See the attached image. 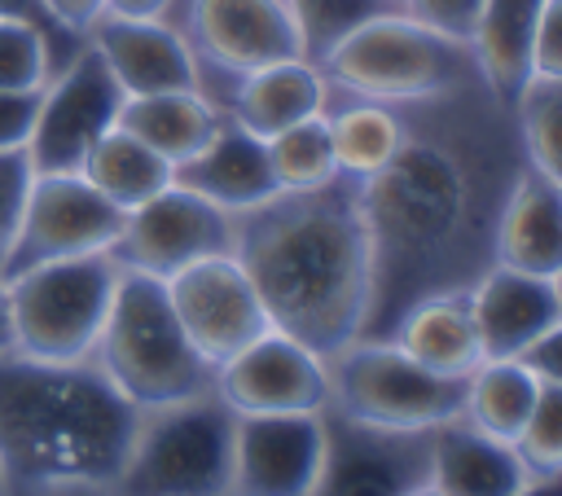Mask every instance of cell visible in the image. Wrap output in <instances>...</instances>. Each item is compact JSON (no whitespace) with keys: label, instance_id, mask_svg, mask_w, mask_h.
<instances>
[{"label":"cell","instance_id":"cell-1","mask_svg":"<svg viewBox=\"0 0 562 496\" xmlns=\"http://www.w3.org/2000/svg\"><path fill=\"white\" fill-rule=\"evenodd\" d=\"M272 329L316 356H334L373 316V237L360 180L338 176L321 189L277 193L237 215V246Z\"/></svg>","mask_w":562,"mask_h":496},{"label":"cell","instance_id":"cell-2","mask_svg":"<svg viewBox=\"0 0 562 496\" xmlns=\"http://www.w3.org/2000/svg\"><path fill=\"white\" fill-rule=\"evenodd\" d=\"M140 408L92 360L0 356V478L9 496L66 483L110 487L127 461Z\"/></svg>","mask_w":562,"mask_h":496},{"label":"cell","instance_id":"cell-3","mask_svg":"<svg viewBox=\"0 0 562 496\" xmlns=\"http://www.w3.org/2000/svg\"><path fill=\"white\" fill-rule=\"evenodd\" d=\"M360 202L373 237V294L386 281L408 285L413 298L448 290L443 277L452 272L457 246L470 237V184L461 158L404 127L395 158L360 180Z\"/></svg>","mask_w":562,"mask_h":496},{"label":"cell","instance_id":"cell-4","mask_svg":"<svg viewBox=\"0 0 562 496\" xmlns=\"http://www.w3.org/2000/svg\"><path fill=\"white\" fill-rule=\"evenodd\" d=\"M92 364L140 413L202 395L215 377V364H206L193 338L184 334L167 298V281L136 268L119 272L101 338L92 347Z\"/></svg>","mask_w":562,"mask_h":496},{"label":"cell","instance_id":"cell-5","mask_svg":"<svg viewBox=\"0 0 562 496\" xmlns=\"http://www.w3.org/2000/svg\"><path fill=\"white\" fill-rule=\"evenodd\" d=\"M321 75L364 101H443L479 79L465 40H452L404 9H386L342 35L321 61Z\"/></svg>","mask_w":562,"mask_h":496},{"label":"cell","instance_id":"cell-6","mask_svg":"<svg viewBox=\"0 0 562 496\" xmlns=\"http://www.w3.org/2000/svg\"><path fill=\"white\" fill-rule=\"evenodd\" d=\"M237 413L215 395H189L145 408L127 461L114 474V496H228Z\"/></svg>","mask_w":562,"mask_h":496},{"label":"cell","instance_id":"cell-7","mask_svg":"<svg viewBox=\"0 0 562 496\" xmlns=\"http://www.w3.org/2000/svg\"><path fill=\"white\" fill-rule=\"evenodd\" d=\"M119 272H123L119 259L110 250H97L75 259H48L4 277L13 351L31 360H53V364L92 360Z\"/></svg>","mask_w":562,"mask_h":496},{"label":"cell","instance_id":"cell-8","mask_svg":"<svg viewBox=\"0 0 562 496\" xmlns=\"http://www.w3.org/2000/svg\"><path fill=\"white\" fill-rule=\"evenodd\" d=\"M329 369V408L342 421L378 430H435L465 408V377H443L400 351L391 338H351Z\"/></svg>","mask_w":562,"mask_h":496},{"label":"cell","instance_id":"cell-9","mask_svg":"<svg viewBox=\"0 0 562 496\" xmlns=\"http://www.w3.org/2000/svg\"><path fill=\"white\" fill-rule=\"evenodd\" d=\"M127 211H119L101 189H92L79 171H35L13 250L0 277L26 272L48 259H75L114 250Z\"/></svg>","mask_w":562,"mask_h":496},{"label":"cell","instance_id":"cell-10","mask_svg":"<svg viewBox=\"0 0 562 496\" xmlns=\"http://www.w3.org/2000/svg\"><path fill=\"white\" fill-rule=\"evenodd\" d=\"M233 246H237V215L171 180L149 202L127 211L110 255L119 259V268H136L167 281L198 259L233 255Z\"/></svg>","mask_w":562,"mask_h":496},{"label":"cell","instance_id":"cell-11","mask_svg":"<svg viewBox=\"0 0 562 496\" xmlns=\"http://www.w3.org/2000/svg\"><path fill=\"white\" fill-rule=\"evenodd\" d=\"M123 97L127 92L119 88L105 57L92 44H83L70 57V66L57 79H48L40 92L35 132L26 140L31 167L35 171H79L88 149L119 123Z\"/></svg>","mask_w":562,"mask_h":496},{"label":"cell","instance_id":"cell-12","mask_svg":"<svg viewBox=\"0 0 562 496\" xmlns=\"http://www.w3.org/2000/svg\"><path fill=\"white\" fill-rule=\"evenodd\" d=\"M211 391L237 413H325L329 408V369L325 356L299 338L268 329L228 360L215 364Z\"/></svg>","mask_w":562,"mask_h":496},{"label":"cell","instance_id":"cell-13","mask_svg":"<svg viewBox=\"0 0 562 496\" xmlns=\"http://www.w3.org/2000/svg\"><path fill=\"white\" fill-rule=\"evenodd\" d=\"M167 298L206 364L228 360L272 329L263 298L237 255H211L180 268L176 277H167Z\"/></svg>","mask_w":562,"mask_h":496},{"label":"cell","instance_id":"cell-14","mask_svg":"<svg viewBox=\"0 0 562 496\" xmlns=\"http://www.w3.org/2000/svg\"><path fill=\"white\" fill-rule=\"evenodd\" d=\"M325 448V413H246L233 426L228 496H312Z\"/></svg>","mask_w":562,"mask_h":496},{"label":"cell","instance_id":"cell-15","mask_svg":"<svg viewBox=\"0 0 562 496\" xmlns=\"http://www.w3.org/2000/svg\"><path fill=\"white\" fill-rule=\"evenodd\" d=\"M312 496H408L430 470V430H378L334 413Z\"/></svg>","mask_w":562,"mask_h":496},{"label":"cell","instance_id":"cell-16","mask_svg":"<svg viewBox=\"0 0 562 496\" xmlns=\"http://www.w3.org/2000/svg\"><path fill=\"white\" fill-rule=\"evenodd\" d=\"M189 48L228 75L303 57L285 0H189Z\"/></svg>","mask_w":562,"mask_h":496},{"label":"cell","instance_id":"cell-17","mask_svg":"<svg viewBox=\"0 0 562 496\" xmlns=\"http://www.w3.org/2000/svg\"><path fill=\"white\" fill-rule=\"evenodd\" d=\"M88 44L105 57L127 97L184 92L198 88V57L189 40L162 18H119L101 13L88 31Z\"/></svg>","mask_w":562,"mask_h":496},{"label":"cell","instance_id":"cell-18","mask_svg":"<svg viewBox=\"0 0 562 496\" xmlns=\"http://www.w3.org/2000/svg\"><path fill=\"white\" fill-rule=\"evenodd\" d=\"M465 294H470V312L479 325L483 360H514L553 320H562L553 281L536 277V272L505 268V263H487Z\"/></svg>","mask_w":562,"mask_h":496},{"label":"cell","instance_id":"cell-19","mask_svg":"<svg viewBox=\"0 0 562 496\" xmlns=\"http://www.w3.org/2000/svg\"><path fill=\"white\" fill-rule=\"evenodd\" d=\"M171 180L202 193L206 202H215L233 215L255 211V206H263L281 193V184L272 176V162H268V140L246 132L233 114L220 119L215 136L193 158L171 167Z\"/></svg>","mask_w":562,"mask_h":496},{"label":"cell","instance_id":"cell-20","mask_svg":"<svg viewBox=\"0 0 562 496\" xmlns=\"http://www.w3.org/2000/svg\"><path fill=\"white\" fill-rule=\"evenodd\" d=\"M492 263L536 277H553L562 268V184L536 171L531 162L514 176L496 211Z\"/></svg>","mask_w":562,"mask_h":496},{"label":"cell","instance_id":"cell-21","mask_svg":"<svg viewBox=\"0 0 562 496\" xmlns=\"http://www.w3.org/2000/svg\"><path fill=\"white\" fill-rule=\"evenodd\" d=\"M426 478L443 496H514L536 474L514 443L474 430L470 421H443L430 430V470Z\"/></svg>","mask_w":562,"mask_h":496},{"label":"cell","instance_id":"cell-22","mask_svg":"<svg viewBox=\"0 0 562 496\" xmlns=\"http://www.w3.org/2000/svg\"><path fill=\"white\" fill-rule=\"evenodd\" d=\"M400 351H408L417 364L443 373V377H470L483 364V342L479 325L470 312V294L461 285L430 290L413 298L395 316V338Z\"/></svg>","mask_w":562,"mask_h":496},{"label":"cell","instance_id":"cell-23","mask_svg":"<svg viewBox=\"0 0 562 496\" xmlns=\"http://www.w3.org/2000/svg\"><path fill=\"white\" fill-rule=\"evenodd\" d=\"M540 9L544 0H483L479 22L470 31L479 83L505 110H514L522 88L531 83V44H536Z\"/></svg>","mask_w":562,"mask_h":496},{"label":"cell","instance_id":"cell-24","mask_svg":"<svg viewBox=\"0 0 562 496\" xmlns=\"http://www.w3.org/2000/svg\"><path fill=\"white\" fill-rule=\"evenodd\" d=\"M325 92H329V79L321 75V66L307 57H290V61H272L250 75H237L228 114L246 132L268 140L290 123L325 114Z\"/></svg>","mask_w":562,"mask_h":496},{"label":"cell","instance_id":"cell-25","mask_svg":"<svg viewBox=\"0 0 562 496\" xmlns=\"http://www.w3.org/2000/svg\"><path fill=\"white\" fill-rule=\"evenodd\" d=\"M220 119H224V110L211 105L202 97V88L123 97V110H119V127L132 132L136 140H145L149 149H158L171 167H180L184 158H193L215 136Z\"/></svg>","mask_w":562,"mask_h":496},{"label":"cell","instance_id":"cell-26","mask_svg":"<svg viewBox=\"0 0 562 496\" xmlns=\"http://www.w3.org/2000/svg\"><path fill=\"white\" fill-rule=\"evenodd\" d=\"M79 176H83L92 189H101L119 211H132V206L149 202L158 189L171 184V162H167L158 149H149L145 140H136L132 132H123V127L114 123V127L88 149Z\"/></svg>","mask_w":562,"mask_h":496},{"label":"cell","instance_id":"cell-27","mask_svg":"<svg viewBox=\"0 0 562 496\" xmlns=\"http://www.w3.org/2000/svg\"><path fill=\"white\" fill-rule=\"evenodd\" d=\"M540 377L514 356V360H483L470 377H465V408L461 421H470L474 430H487L505 443L518 439V430L527 426V413L536 404Z\"/></svg>","mask_w":562,"mask_h":496},{"label":"cell","instance_id":"cell-28","mask_svg":"<svg viewBox=\"0 0 562 496\" xmlns=\"http://www.w3.org/2000/svg\"><path fill=\"white\" fill-rule=\"evenodd\" d=\"M325 119H329L338 171L351 180L378 176L395 158V149L404 145V123L382 101H356V105H342L338 114H325Z\"/></svg>","mask_w":562,"mask_h":496},{"label":"cell","instance_id":"cell-29","mask_svg":"<svg viewBox=\"0 0 562 496\" xmlns=\"http://www.w3.org/2000/svg\"><path fill=\"white\" fill-rule=\"evenodd\" d=\"M268 162H272V176H277L281 193L321 189V184L342 176L338 158H334V136H329L325 114H312V119L290 123L277 136H268Z\"/></svg>","mask_w":562,"mask_h":496},{"label":"cell","instance_id":"cell-30","mask_svg":"<svg viewBox=\"0 0 562 496\" xmlns=\"http://www.w3.org/2000/svg\"><path fill=\"white\" fill-rule=\"evenodd\" d=\"M514 114L527 162L562 184V79H531Z\"/></svg>","mask_w":562,"mask_h":496},{"label":"cell","instance_id":"cell-31","mask_svg":"<svg viewBox=\"0 0 562 496\" xmlns=\"http://www.w3.org/2000/svg\"><path fill=\"white\" fill-rule=\"evenodd\" d=\"M294 31L303 40V57L321 61L342 35H351L360 22L395 9V0H285Z\"/></svg>","mask_w":562,"mask_h":496},{"label":"cell","instance_id":"cell-32","mask_svg":"<svg viewBox=\"0 0 562 496\" xmlns=\"http://www.w3.org/2000/svg\"><path fill=\"white\" fill-rule=\"evenodd\" d=\"M48 83V35L31 18L0 13V92H31Z\"/></svg>","mask_w":562,"mask_h":496},{"label":"cell","instance_id":"cell-33","mask_svg":"<svg viewBox=\"0 0 562 496\" xmlns=\"http://www.w3.org/2000/svg\"><path fill=\"white\" fill-rule=\"evenodd\" d=\"M514 448L531 474H562V386L540 382L536 404H531L527 426L518 430Z\"/></svg>","mask_w":562,"mask_h":496},{"label":"cell","instance_id":"cell-34","mask_svg":"<svg viewBox=\"0 0 562 496\" xmlns=\"http://www.w3.org/2000/svg\"><path fill=\"white\" fill-rule=\"evenodd\" d=\"M31 180H35L31 154L26 149H0V268H4L9 250H13V237H18V224H22V206H26Z\"/></svg>","mask_w":562,"mask_h":496},{"label":"cell","instance_id":"cell-35","mask_svg":"<svg viewBox=\"0 0 562 496\" xmlns=\"http://www.w3.org/2000/svg\"><path fill=\"white\" fill-rule=\"evenodd\" d=\"M400 4L408 18L435 26L452 40H465V44H470V31H474L479 9H483V0H400Z\"/></svg>","mask_w":562,"mask_h":496},{"label":"cell","instance_id":"cell-36","mask_svg":"<svg viewBox=\"0 0 562 496\" xmlns=\"http://www.w3.org/2000/svg\"><path fill=\"white\" fill-rule=\"evenodd\" d=\"M531 79H562V0H544L531 44Z\"/></svg>","mask_w":562,"mask_h":496},{"label":"cell","instance_id":"cell-37","mask_svg":"<svg viewBox=\"0 0 562 496\" xmlns=\"http://www.w3.org/2000/svg\"><path fill=\"white\" fill-rule=\"evenodd\" d=\"M40 92H0V149H26L31 132H35V114H40Z\"/></svg>","mask_w":562,"mask_h":496},{"label":"cell","instance_id":"cell-38","mask_svg":"<svg viewBox=\"0 0 562 496\" xmlns=\"http://www.w3.org/2000/svg\"><path fill=\"white\" fill-rule=\"evenodd\" d=\"M540 382H553V386H562V320H553L522 356H518Z\"/></svg>","mask_w":562,"mask_h":496},{"label":"cell","instance_id":"cell-39","mask_svg":"<svg viewBox=\"0 0 562 496\" xmlns=\"http://www.w3.org/2000/svg\"><path fill=\"white\" fill-rule=\"evenodd\" d=\"M44 4V18L70 35H88L92 22L105 13V0H40Z\"/></svg>","mask_w":562,"mask_h":496},{"label":"cell","instance_id":"cell-40","mask_svg":"<svg viewBox=\"0 0 562 496\" xmlns=\"http://www.w3.org/2000/svg\"><path fill=\"white\" fill-rule=\"evenodd\" d=\"M171 9V0H105V13L119 18H162Z\"/></svg>","mask_w":562,"mask_h":496},{"label":"cell","instance_id":"cell-41","mask_svg":"<svg viewBox=\"0 0 562 496\" xmlns=\"http://www.w3.org/2000/svg\"><path fill=\"white\" fill-rule=\"evenodd\" d=\"M0 356H13V316H9V290L0 277Z\"/></svg>","mask_w":562,"mask_h":496},{"label":"cell","instance_id":"cell-42","mask_svg":"<svg viewBox=\"0 0 562 496\" xmlns=\"http://www.w3.org/2000/svg\"><path fill=\"white\" fill-rule=\"evenodd\" d=\"M514 496H562V474H536L522 492H514Z\"/></svg>","mask_w":562,"mask_h":496},{"label":"cell","instance_id":"cell-43","mask_svg":"<svg viewBox=\"0 0 562 496\" xmlns=\"http://www.w3.org/2000/svg\"><path fill=\"white\" fill-rule=\"evenodd\" d=\"M0 13H9V18H31V22H40V18H44V4H40V0H0Z\"/></svg>","mask_w":562,"mask_h":496},{"label":"cell","instance_id":"cell-44","mask_svg":"<svg viewBox=\"0 0 562 496\" xmlns=\"http://www.w3.org/2000/svg\"><path fill=\"white\" fill-rule=\"evenodd\" d=\"M40 496H114V492L97 487V483H66V487H53V492H40Z\"/></svg>","mask_w":562,"mask_h":496},{"label":"cell","instance_id":"cell-45","mask_svg":"<svg viewBox=\"0 0 562 496\" xmlns=\"http://www.w3.org/2000/svg\"><path fill=\"white\" fill-rule=\"evenodd\" d=\"M408 496H443V492H439V487H435V483H430V478H426V483H417V487H413V492H408Z\"/></svg>","mask_w":562,"mask_h":496},{"label":"cell","instance_id":"cell-46","mask_svg":"<svg viewBox=\"0 0 562 496\" xmlns=\"http://www.w3.org/2000/svg\"><path fill=\"white\" fill-rule=\"evenodd\" d=\"M549 281H553V294H558V307H562V268H558Z\"/></svg>","mask_w":562,"mask_h":496},{"label":"cell","instance_id":"cell-47","mask_svg":"<svg viewBox=\"0 0 562 496\" xmlns=\"http://www.w3.org/2000/svg\"><path fill=\"white\" fill-rule=\"evenodd\" d=\"M0 496H9V487H4V478H0Z\"/></svg>","mask_w":562,"mask_h":496}]
</instances>
